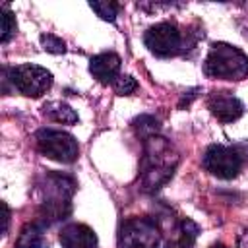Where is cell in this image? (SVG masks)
I'll return each instance as SVG.
<instances>
[{"label":"cell","mask_w":248,"mask_h":248,"mask_svg":"<svg viewBox=\"0 0 248 248\" xmlns=\"http://www.w3.org/2000/svg\"><path fill=\"white\" fill-rule=\"evenodd\" d=\"M8 79L25 97H41L52 85V74L37 64H19L10 68Z\"/></svg>","instance_id":"cell-7"},{"label":"cell","mask_w":248,"mask_h":248,"mask_svg":"<svg viewBox=\"0 0 248 248\" xmlns=\"http://www.w3.org/2000/svg\"><path fill=\"white\" fill-rule=\"evenodd\" d=\"M8 219H10V211H8V205L4 203V232L8 231Z\"/></svg>","instance_id":"cell-21"},{"label":"cell","mask_w":248,"mask_h":248,"mask_svg":"<svg viewBox=\"0 0 248 248\" xmlns=\"http://www.w3.org/2000/svg\"><path fill=\"white\" fill-rule=\"evenodd\" d=\"M143 43L155 56L169 58L182 50V33L174 23L163 21L145 31Z\"/></svg>","instance_id":"cell-8"},{"label":"cell","mask_w":248,"mask_h":248,"mask_svg":"<svg viewBox=\"0 0 248 248\" xmlns=\"http://www.w3.org/2000/svg\"><path fill=\"white\" fill-rule=\"evenodd\" d=\"M41 45H43V48H45L46 52H52V54H62V52H66L64 41L58 39L56 35H50V33L41 35Z\"/></svg>","instance_id":"cell-18"},{"label":"cell","mask_w":248,"mask_h":248,"mask_svg":"<svg viewBox=\"0 0 248 248\" xmlns=\"http://www.w3.org/2000/svg\"><path fill=\"white\" fill-rule=\"evenodd\" d=\"M76 182L62 172H46L39 182V219L48 227L62 221L72 211V196Z\"/></svg>","instance_id":"cell-2"},{"label":"cell","mask_w":248,"mask_h":248,"mask_svg":"<svg viewBox=\"0 0 248 248\" xmlns=\"http://www.w3.org/2000/svg\"><path fill=\"white\" fill-rule=\"evenodd\" d=\"M62 248H97V234L83 223H70L60 231Z\"/></svg>","instance_id":"cell-11"},{"label":"cell","mask_w":248,"mask_h":248,"mask_svg":"<svg viewBox=\"0 0 248 248\" xmlns=\"http://www.w3.org/2000/svg\"><path fill=\"white\" fill-rule=\"evenodd\" d=\"M17 29V23H16V17L14 14L8 10V6L2 8V43H8L12 39V35L16 33Z\"/></svg>","instance_id":"cell-17"},{"label":"cell","mask_w":248,"mask_h":248,"mask_svg":"<svg viewBox=\"0 0 248 248\" xmlns=\"http://www.w3.org/2000/svg\"><path fill=\"white\" fill-rule=\"evenodd\" d=\"M161 227L151 217H130L118 231V248H159Z\"/></svg>","instance_id":"cell-4"},{"label":"cell","mask_w":248,"mask_h":248,"mask_svg":"<svg viewBox=\"0 0 248 248\" xmlns=\"http://www.w3.org/2000/svg\"><path fill=\"white\" fill-rule=\"evenodd\" d=\"M89 8L105 21H114L116 16H118V10H120V4L116 2H91Z\"/></svg>","instance_id":"cell-16"},{"label":"cell","mask_w":248,"mask_h":248,"mask_svg":"<svg viewBox=\"0 0 248 248\" xmlns=\"http://www.w3.org/2000/svg\"><path fill=\"white\" fill-rule=\"evenodd\" d=\"M118 70H120V56L114 52H101L89 60V72L101 83L116 81Z\"/></svg>","instance_id":"cell-12"},{"label":"cell","mask_w":248,"mask_h":248,"mask_svg":"<svg viewBox=\"0 0 248 248\" xmlns=\"http://www.w3.org/2000/svg\"><path fill=\"white\" fill-rule=\"evenodd\" d=\"M176 165L178 153L167 138L159 134L143 138V153L140 161V182L143 190L153 192L167 184Z\"/></svg>","instance_id":"cell-1"},{"label":"cell","mask_w":248,"mask_h":248,"mask_svg":"<svg viewBox=\"0 0 248 248\" xmlns=\"http://www.w3.org/2000/svg\"><path fill=\"white\" fill-rule=\"evenodd\" d=\"M209 112L219 122H234L242 116L244 107L242 103L229 91H211L205 99Z\"/></svg>","instance_id":"cell-10"},{"label":"cell","mask_w":248,"mask_h":248,"mask_svg":"<svg viewBox=\"0 0 248 248\" xmlns=\"http://www.w3.org/2000/svg\"><path fill=\"white\" fill-rule=\"evenodd\" d=\"M202 163L209 174L223 178V180H229L240 172V169L244 165V153H240L238 147L215 143V145L207 147Z\"/></svg>","instance_id":"cell-6"},{"label":"cell","mask_w":248,"mask_h":248,"mask_svg":"<svg viewBox=\"0 0 248 248\" xmlns=\"http://www.w3.org/2000/svg\"><path fill=\"white\" fill-rule=\"evenodd\" d=\"M114 89H116L118 95H130L138 89V81L132 76H120L114 81Z\"/></svg>","instance_id":"cell-19"},{"label":"cell","mask_w":248,"mask_h":248,"mask_svg":"<svg viewBox=\"0 0 248 248\" xmlns=\"http://www.w3.org/2000/svg\"><path fill=\"white\" fill-rule=\"evenodd\" d=\"M45 114L54 120V122H62V124H76L78 122V114L72 107H68L66 103H60V101H54V103H48L45 105Z\"/></svg>","instance_id":"cell-14"},{"label":"cell","mask_w":248,"mask_h":248,"mask_svg":"<svg viewBox=\"0 0 248 248\" xmlns=\"http://www.w3.org/2000/svg\"><path fill=\"white\" fill-rule=\"evenodd\" d=\"M45 227L46 225L41 219L27 223L19 232L16 248H48V240L45 238Z\"/></svg>","instance_id":"cell-13"},{"label":"cell","mask_w":248,"mask_h":248,"mask_svg":"<svg viewBox=\"0 0 248 248\" xmlns=\"http://www.w3.org/2000/svg\"><path fill=\"white\" fill-rule=\"evenodd\" d=\"M132 126L138 130V136H140L141 140L147 138V136L157 134V130H159V122H157L153 116H149V114H141L140 118H136V120L132 122Z\"/></svg>","instance_id":"cell-15"},{"label":"cell","mask_w":248,"mask_h":248,"mask_svg":"<svg viewBox=\"0 0 248 248\" xmlns=\"http://www.w3.org/2000/svg\"><path fill=\"white\" fill-rule=\"evenodd\" d=\"M203 72L213 79H244L248 76V56L238 46L215 43L205 56Z\"/></svg>","instance_id":"cell-3"},{"label":"cell","mask_w":248,"mask_h":248,"mask_svg":"<svg viewBox=\"0 0 248 248\" xmlns=\"http://www.w3.org/2000/svg\"><path fill=\"white\" fill-rule=\"evenodd\" d=\"M159 227L165 236V248H194L200 229L192 219H170L169 215Z\"/></svg>","instance_id":"cell-9"},{"label":"cell","mask_w":248,"mask_h":248,"mask_svg":"<svg viewBox=\"0 0 248 248\" xmlns=\"http://www.w3.org/2000/svg\"><path fill=\"white\" fill-rule=\"evenodd\" d=\"M35 143L45 157L58 163H74L79 153V145L76 138L70 136L68 132L54 128H41L35 134Z\"/></svg>","instance_id":"cell-5"},{"label":"cell","mask_w":248,"mask_h":248,"mask_svg":"<svg viewBox=\"0 0 248 248\" xmlns=\"http://www.w3.org/2000/svg\"><path fill=\"white\" fill-rule=\"evenodd\" d=\"M238 248H248V231H244L242 236L238 238Z\"/></svg>","instance_id":"cell-20"},{"label":"cell","mask_w":248,"mask_h":248,"mask_svg":"<svg viewBox=\"0 0 248 248\" xmlns=\"http://www.w3.org/2000/svg\"><path fill=\"white\" fill-rule=\"evenodd\" d=\"M211 248H229V246H225V244H221V242H219V244H213Z\"/></svg>","instance_id":"cell-22"}]
</instances>
